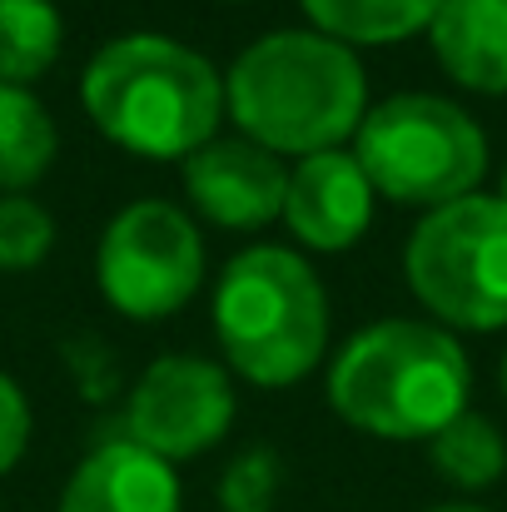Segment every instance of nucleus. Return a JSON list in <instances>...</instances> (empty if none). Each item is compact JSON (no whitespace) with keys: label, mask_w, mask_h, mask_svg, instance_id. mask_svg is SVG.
Segmentation results:
<instances>
[{"label":"nucleus","mask_w":507,"mask_h":512,"mask_svg":"<svg viewBox=\"0 0 507 512\" xmlns=\"http://www.w3.org/2000/svg\"><path fill=\"white\" fill-rule=\"evenodd\" d=\"M224 115L279 160L343 150L368 115L363 60L319 30H269L229 65Z\"/></svg>","instance_id":"obj_1"},{"label":"nucleus","mask_w":507,"mask_h":512,"mask_svg":"<svg viewBox=\"0 0 507 512\" xmlns=\"http://www.w3.org/2000/svg\"><path fill=\"white\" fill-rule=\"evenodd\" d=\"M80 100L110 145L140 160H189L219 135L224 75L184 40L140 30L90 55Z\"/></svg>","instance_id":"obj_2"},{"label":"nucleus","mask_w":507,"mask_h":512,"mask_svg":"<svg viewBox=\"0 0 507 512\" xmlns=\"http://www.w3.org/2000/svg\"><path fill=\"white\" fill-rule=\"evenodd\" d=\"M473 368L458 334L428 319H378L329 368L334 413L373 438L428 443L468 413Z\"/></svg>","instance_id":"obj_3"},{"label":"nucleus","mask_w":507,"mask_h":512,"mask_svg":"<svg viewBox=\"0 0 507 512\" xmlns=\"http://www.w3.org/2000/svg\"><path fill=\"white\" fill-rule=\"evenodd\" d=\"M224 368L259 388L304 383L329 348V294L299 249L254 244L229 259L214 289Z\"/></svg>","instance_id":"obj_4"},{"label":"nucleus","mask_w":507,"mask_h":512,"mask_svg":"<svg viewBox=\"0 0 507 512\" xmlns=\"http://www.w3.org/2000/svg\"><path fill=\"white\" fill-rule=\"evenodd\" d=\"M353 160L368 174L373 194L438 209L478 194L488 174V135L458 100L408 90L368 105L353 135Z\"/></svg>","instance_id":"obj_5"},{"label":"nucleus","mask_w":507,"mask_h":512,"mask_svg":"<svg viewBox=\"0 0 507 512\" xmlns=\"http://www.w3.org/2000/svg\"><path fill=\"white\" fill-rule=\"evenodd\" d=\"M403 279L448 334L507 329V204L478 189L428 209L408 234Z\"/></svg>","instance_id":"obj_6"},{"label":"nucleus","mask_w":507,"mask_h":512,"mask_svg":"<svg viewBox=\"0 0 507 512\" xmlns=\"http://www.w3.org/2000/svg\"><path fill=\"white\" fill-rule=\"evenodd\" d=\"M95 284L125 319H169L204 284L199 224L169 199H135L120 209L95 249Z\"/></svg>","instance_id":"obj_7"},{"label":"nucleus","mask_w":507,"mask_h":512,"mask_svg":"<svg viewBox=\"0 0 507 512\" xmlns=\"http://www.w3.org/2000/svg\"><path fill=\"white\" fill-rule=\"evenodd\" d=\"M234 423V378L224 363L199 353L155 358L130 388L125 438L165 463H189L224 443Z\"/></svg>","instance_id":"obj_8"},{"label":"nucleus","mask_w":507,"mask_h":512,"mask_svg":"<svg viewBox=\"0 0 507 512\" xmlns=\"http://www.w3.org/2000/svg\"><path fill=\"white\" fill-rule=\"evenodd\" d=\"M184 194L189 204L219 229H264L284 219L289 170L279 155L239 140H209L184 160Z\"/></svg>","instance_id":"obj_9"},{"label":"nucleus","mask_w":507,"mask_h":512,"mask_svg":"<svg viewBox=\"0 0 507 512\" xmlns=\"http://www.w3.org/2000/svg\"><path fill=\"white\" fill-rule=\"evenodd\" d=\"M373 199L378 194H373L368 174L358 170L353 150H324V155H309L289 170L284 224L304 249L343 254L368 234Z\"/></svg>","instance_id":"obj_10"},{"label":"nucleus","mask_w":507,"mask_h":512,"mask_svg":"<svg viewBox=\"0 0 507 512\" xmlns=\"http://www.w3.org/2000/svg\"><path fill=\"white\" fill-rule=\"evenodd\" d=\"M179 473L174 463L145 453L130 438H110L100 443L90 458L75 463L60 512H179Z\"/></svg>","instance_id":"obj_11"},{"label":"nucleus","mask_w":507,"mask_h":512,"mask_svg":"<svg viewBox=\"0 0 507 512\" xmlns=\"http://www.w3.org/2000/svg\"><path fill=\"white\" fill-rule=\"evenodd\" d=\"M428 45L453 85L507 95V0H443Z\"/></svg>","instance_id":"obj_12"},{"label":"nucleus","mask_w":507,"mask_h":512,"mask_svg":"<svg viewBox=\"0 0 507 512\" xmlns=\"http://www.w3.org/2000/svg\"><path fill=\"white\" fill-rule=\"evenodd\" d=\"M55 150L60 130L50 110L30 90L0 85V194H25L30 184H40L55 165Z\"/></svg>","instance_id":"obj_13"},{"label":"nucleus","mask_w":507,"mask_h":512,"mask_svg":"<svg viewBox=\"0 0 507 512\" xmlns=\"http://www.w3.org/2000/svg\"><path fill=\"white\" fill-rule=\"evenodd\" d=\"M319 35L338 45H393L433 25L443 0H299Z\"/></svg>","instance_id":"obj_14"},{"label":"nucleus","mask_w":507,"mask_h":512,"mask_svg":"<svg viewBox=\"0 0 507 512\" xmlns=\"http://www.w3.org/2000/svg\"><path fill=\"white\" fill-rule=\"evenodd\" d=\"M65 25L50 0H0V85H35L60 60Z\"/></svg>","instance_id":"obj_15"},{"label":"nucleus","mask_w":507,"mask_h":512,"mask_svg":"<svg viewBox=\"0 0 507 512\" xmlns=\"http://www.w3.org/2000/svg\"><path fill=\"white\" fill-rule=\"evenodd\" d=\"M428 458L438 478H448L463 493H483L507 473V438L503 428L483 413H458L438 438H428Z\"/></svg>","instance_id":"obj_16"},{"label":"nucleus","mask_w":507,"mask_h":512,"mask_svg":"<svg viewBox=\"0 0 507 512\" xmlns=\"http://www.w3.org/2000/svg\"><path fill=\"white\" fill-rule=\"evenodd\" d=\"M55 249V219L25 194H0V269L25 274Z\"/></svg>","instance_id":"obj_17"},{"label":"nucleus","mask_w":507,"mask_h":512,"mask_svg":"<svg viewBox=\"0 0 507 512\" xmlns=\"http://www.w3.org/2000/svg\"><path fill=\"white\" fill-rule=\"evenodd\" d=\"M279 483H284V463L264 443H254V448H244L224 468V478H219V508L224 512H274Z\"/></svg>","instance_id":"obj_18"},{"label":"nucleus","mask_w":507,"mask_h":512,"mask_svg":"<svg viewBox=\"0 0 507 512\" xmlns=\"http://www.w3.org/2000/svg\"><path fill=\"white\" fill-rule=\"evenodd\" d=\"M25 448H30V398L10 373H0V478L25 458Z\"/></svg>","instance_id":"obj_19"},{"label":"nucleus","mask_w":507,"mask_h":512,"mask_svg":"<svg viewBox=\"0 0 507 512\" xmlns=\"http://www.w3.org/2000/svg\"><path fill=\"white\" fill-rule=\"evenodd\" d=\"M428 512H488V508H478V503H443V508H428Z\"/></svg>","instance_id":"obj_20"},{"label":"nucleus","mask_w":507,"mask_h":512,"mask_svg":"<svg viewBox=\"0 0 507 512\" xmlns=\"http://www.w3.org/2000/svg\"><path fill=\"white\" fill-rule=\"evenodd\" d=\"M498 199H503V204H507V170H503V184H498Z\"/></svg>","instance_id":"obj_21"},{"label":"nucleus","mask_w":507,"mask_h":512,"mask_svg":"<svg viewBox=\"0 0 507 512\" xmlns=\"http://www.w3.org/2000/svg\"><path fill=\"white\" fill-rule=\"evenodd\" d=\"M503 398H507V353H503Z\"/></svg>","instance_id":"obj_22"}]
</instances>
